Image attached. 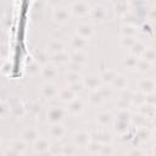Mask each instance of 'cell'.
Listing matches in <instances>:
<instances>
[{"instance_id": "6da1fadb", "label": "cell", "mask_w": 156, "mask_h": 156, "mask_svg": "<svg viewBox=\"0 0 156 156\" xmlns=\"http://www.w3.org/2000/svg\"><path fill=\"white\" fill-rule=\"evenodd\" d=\"M72 12H71V9L69 7H66V6H57L52 11V15H51V18H52V22L57 26H63L66 24L71 17H72Z\"/></svg>"}, {"instance_id": "7a4b0ae2", "label": "cell", "mask_w": 156, "mask_h": 156, "mask_svg": "<svg viewBox=\"0 0 156 156\" xmlns=\"http://www.w3.org/2000/svg\"><path fill=\"white\" fill-rule=\"evenodd\" d=\"M89 18L93 24H104L108 20V11L104 5H95L90 10Z\"/></svg>"}, {"instance_id": "3957f363", "label": "cell", "mask_w": 156, "mask_h": 156, "mask_svg": "<svg viewBox=\"0 0 156 156\" xmlns=\"http://www.w3.org/2000/svg\"><path fill=\"white\" fill-rule=\"evenodd\" d=\"M69 9H71L72 15L76 16V17H79V18L89 17L90 10H91L90 5L85 0H74L69 5Z\"/></svg>"}, {"instance_id": "277c9868", "label": "cell", "mask_w": 156, "mask_h": 156, "mask_svg": "<svg viewBox=\"0 0 156 156\" xmlns=\"http://www.w3.org/2000/svg\"><path fill=\"white\" fill-rule=\"evenodd\" d=\"M67 111L65 107L60 105H51L46 108V119L50 123H60L63 121Z\"/></svg>"}, {"instance_id": "5b68a950", "label": "cell", "mask_w": 156, "mask_h": 156, "mask_svg": "<svg viewBox=\"0 0 156 156\" xmlns=\"http://www.w3.org/2000/svg\"><path fill=\"white\" fill-rule=\"evenodd\" d=\"M27 147V143L23 139H13L9 141V146H6V150L2 152L5 156L9 155H23Z\"/></svg>"}, {"instance_id": "8992f818", "label": "cell", "mask_w": 156, "mask_h": 156, "mask_svg": "<svg viewBox=\"0 0 156 156\" xmlns=\"http://www.w3.org/2000/svg\"><path fill=\"white\" fill-rule=\"evenodd\" d=\"M40 76H41V78H43L45 82H54V80L57 79L58 76H60L58 66L55 65V63H52V62H49V63L41 66Z\"/></svg>"}, {"instance_id": "52a82bcc", "label": "cell", "mask_w": 156, "mask_h": 156, "mask_svg": "<svg viewBox=\"0 0 156 156\" xmlns=\"http://www.w3.org/2000/svg\"><path fill=\"white\" fill-rule=\"evenodd\" d=\"M58 87L56 84H54L52 82H45L41 88H40V96L46 100V101H51L57 99V94H58Z\"/></svg>"}, {"instance_id": "ba28073f", "label": "cell", "mask_w": 156, "mask_h": 156, "mask_svg": "<svg viewBox=\"0 0 156 156\" xmlns=\"http://www.w3.org/2000/svg\"><path fill=\"white\" fill-rule=\"evenodd\" d=\"M66 105H67L66 106L67 115H71V116H79L85 110V104L80 98H74L72 101H69Z\"/></svg>"}, {"instance_id": "9c48e42d", "label": "cell", "mask_w": 156, "mask_h": 156, "mask_svg": "<svg viewBox=\"0 0 156 156\" xmlns=\"http://www.w3.org/2000/svg\"><path fill=\"white\" fill-rule=\"evenodd\" d=\"M155 87H156V79L147 77V78H141L138 80L136 83V90L141 91L143 94H150L155 91Z\"/></svg>"}, {"instance_id": "30bf717a", "label": "cell", "mask_w": 156, "mask_h": 156, "mask_svg": "<svg viewBox=\"0 0 156 156\" xmlns=\"http://www.w3.org/2000/svg\"><path fill=\"white\" fill-rule=\"evenodd\" d=\"M83 83H84L85 90H88V91L98 90L104 84L100 76H98V74H88V76L83 77Z\"/></svg>"}, {"instance_id": "8fae6325", "label": "cell", "mask_w": 156, "mask_h": 156, "mask_svg": "<svg viewBox=\"0 0 156 156\" xmlns=\"http://www.w3.org/2000/svg\"><path fill=\"white\" fill-rule=\"evenodd\" d=\"M91 139H93V136L85 130H77L72 135V141L78 147H87V145L91 141Z\"/></svg>"}, {"instance_id": "7c38bea8", "label": "cell", "mask_w": 156, "mask_h": 156, "mask_svg": "<svg viewBox=\"0 0 156 156\" xmlns=\"http://www.w3.org/2000/svg\"><path fill=\"white\" fill-rule=\"evenodd\" d=\"M66 133H67V129L61 122L60 123H51L49 127V135L56 141L62 140L66 136Z\"/></svg>"}, {"instance_id": "4fadbf2b", "label": "cell", "mask_w": 156, "mask_h": 156, "mask_svg": "<svg viewBox=\"0 0 156 156\" xmlns=\"http://www.w3.org/2000/svg\"><path fill=\"white\" fill-rule=\"evenodd\" d=\"M88 46H89V40L78 34H74L69 40V48L72 51H84Z\"/></svg>"}, {"instance_id": "5bb4252c", "label": "cell", "mask_w": 156, "mask_h": 156, "mask_svg": "<svg viewBox=\"0 0 156 156\" xmlns=\"http://www.w3.org/2000/svg\"><path fill=\"white\" fill-rule=\"evenodd\" d=\"M76 34L90 40L94 35V26L91 22H83V23H79L76 28Z\"/></svg>"}, {"instance_id": "9a60e30c", "label": "cell", "mask_w": 156, "mask_h": 156, "mask_svg": "<svg viewBox=\"0 0 156 156\" xmlns=\"http://www.w3.org/2000/svg\"><path fill=\"white\" fill-rule=\"evenodd\" d=\"M96 123L99 127H102V128H108V127H112L113 126V122H115V117L111 112H107V111H104V112H100L96 115V118H95Z\"/></svg>"}, {"instance_id": "2e32d148", "label": "cell", "mask_w": 156, "mask_h": 156, "mask_svg": "<svg viewBox=\"0 0 156 156\" xmlns=\"http://www.w3.org/2000/svg\"><path fill=\"white\" fill-rule=\"evenodd\" d=\"M21 136H22V139H23L27 144H32V145H33V144L40 138V134H39V130H38L37 128H34V127H28V128H26V129L22 132Z\"/></svg>"}, {"instance_id": "e0dca14e", "label": "cell", "mask_w": 156, "mask_h": 156, "mask_svg": "<svg viewBox=\"0 0 156 156\" xmlns=\"http://www.w3.org/2000/svg\"><path fill=\"white\" fill-rule=\"evenodd\" d=\"M10 104H11V116H13L16 118H21L28 112L27 106L22 101H17V100L10 101Z\"/></svg>"}, {"instance_id": "ac0fdd59", "label": "cell", "mask_w": 156, "mask_h": 156, "mask_svg": "<svg viewBox=\"0 0 156 156\" xmlns=\"http://www.w3.org/2000/svg\"><path fill=\"white\" fill-rule=\"evenodd\" d=\"M33 149L37 154H50V149H51V143L45 139V138H39L34 144H33Z\"/></svg>"}, {"instance_id": "d6986e66", "label": "cell", "mask_w": 156, "mask_h": 156, "mask_svg": "<svg viewBox=\"0 0 156 156\" xmlns=\"http://www.w3.org/2000/svg\"><path fill=\"white\" fill-rule=\"evenodd\" d=\"M46 51L52 55V54H57V52H61V51H65L66 50V45L62 40L60 39H52L50 40L48 44H46Z\"/></svg>"}, {"instance_id": "ffe728a7", "label": "cell", "mask_w": 156, "mask_h": 156, "mask_svg": "<svg viewBox=\"0 0 156 156\" xmlns=\"http://www.w3.org/2000/svg\"><path fill=\"white\" fill-rule=\"evenodd\" d=\"M76 93L69 88V87H66V88H61L58 90V94H57V100H60L61 102L63 104H68L69 101H72L74 98H76Z\"/></svg>"}, {"instance_id": "44dd1931", "label": "cell", "mask_w": 156, "mask_h": 156, "mask_svg": "<svg viewBox=\"0 0 156 156\" xmlns=\"http://www.w3.org/2000/svg\"><path fill=\"white\" fill-rule=\"evenodd\" d=\"M100 130H96L93 135V139L101 143V144H111L112 141V135L107 132V128H102L100 127Z\"/></svg>"}, {"instance_id": "7402d4cb", "label": "cell", "mask_w": 156, "mask_h": 156, "mask_svg": "<svg viewBox=\"0 0 156 156\" xmlns=\"http://www.w3.org/2000/svg\"><path fill=\"white\" fill-rule=\"evenodd\" d=\"M50 62L60 66V65H67L69 62V52L67 50L57 52V54H52L50 55Z\"/></svg>"}, {"instance_id": "603a6c76", "label": "cell", "mask_w": 156, "mask_h": 156, "mask_svg": "<svg viewBox=\"0 0 156 156\" xmlns=\"http://www.w3.org/2000/svg\"><path fill=\"white\" fill-rule=\"evenodd\" d=\"M138 112L140 115H143L144 117H146L147 119H152L156 116V105H151V104L145 102L138 107Z\"/></svg>"}, {"instance_id": "cb8c5ba5", "label": "cell", "mask_w": 156, "mask_h": 156, "mask_svg": "<svg viewBox=\"0 0 156 156\" xmlns=\"http://www.w3.org/2000/svg\"><path fill=\"white\" fill-rule=\"evenodd\" d=\"M112 7H113V12L119 16H124L130 10L129 2L127 0H116L115 2H112Z\"/></svg>"}, {"instance_id": "d4e9b609", "label": "cell", "mask_w": 156, "mask_h": 156, "mask_svg": "<svg viewBox=\"0 0 156 156\" xmlns=\"http://www.w3.org/2000/svg\"><path fill=\"white\" fill-rule=\"evenodd\" d=\"M88 102L89 105L94 106V107H99L105 102V98L99 93V90H94V91H89L88 95Z\"/></svg>"}, {"instance_id": "484cf974", "label": "cell", "mask_w": 156, "mask_h": 156, "mask_svg": "<svg viewBox=\"0 0 156 156\" xmlns=\"http://www.w3.org/2000/svg\"><path fill=\"white\" fill-rule=\"evenodd\" d=\"M130 126L132 123L130 122H127V121H122V119H116L115 118V122H113V129L116 133H118L119 135H123L126 134L129 129H130Z\"/></svg>"}, {"instance_id": "4316f807", "label": "cell", "mask_w": 156, "mask_h": 156, "mask_svg": "<svg viewBox=\"0 0 156 156\" xmlns=\"http://www.w3.org/2000/svg\"><path fill=\"white\" fill-rule=\"evenodd\" d=\"M33 60L37 61L39 65L44 66V65H46V63L50 62V54L46 51V49H44V50H37L34 52V55H33Z\"/></svg>"}, {"instance_id": "83f0119b", "label": "cell", "mask_w": 156, "mask_h": 156, "mask_svg": "<svg viewBox=\"0 0 156 156\" xmlns=\"http://www.w3.org/2000/svg\"><path fill=\"white\" fill-rule=\"evenodd\" d=\"M111 85H112V88L115 89V90H124V89H127V87H128V79H127V77L126 76H123V74H117V77L113 79V82L111 83Z\"/></svg>"}, {"instance_id": "f1b7e54d", "label": "cell", "mask_w": 156, "mask_h": 156, "mask_svg": "<svg viewBox=\"0 0 156 156\" xmlns=\"http://www.w3.org/2000/svg\"><path fill=\"white\" fill-rule=\"evenodd\" d=\"M138 33H139V26L126 24L124 23L121 27V35L122 37H133V38H135Z\"/></svg>"}, {"instance_id": "f546056e", "label": "cell", "mask_w": 156, "mask_h": 156, "mask_svg": "<svg viewBox=\"0 0 156 156\" xmlns=\"http://www.w3.org/2000/svg\"><path fill=\"white\" fill-rule=\"evenodd\" d=\"M69 61L77 62L79 65H85L88 62V55L85 51H71L69 52Z\"/></svg>"}, {"instance_id": "4dcf8cb0", "label": "cell", "mask_w": 156, "mask_h": 156, "mask_svg": "<svg viewBox=\"0 0 156 156\" xmlns=\"http://www.w3.org/2000/svg\"><path fill=\"white\" fill-rule=\"evenodd\" d=\"M139 57L133 56L129 54V56H127L126 58L122 60V67L126 71H135L136 69V63H138Z\"/></svg>"}, {"instance_id": "1f68e13d", "label": "cell", "mask_w": 156, "mask_h": 156, "mask_svg": "<svg viewBox=\"0 0 156 156\" xmlns=\"http://www.w3.org/2000/svg\"><path fill=\"white\" fill-rule=\"evenodd\" d=\"M147 46L141 41V40H135V43L133 44V46L128 50L129 51V54L130 55H133V56H136V57H140L141 55H143V52L145 51V49H146Z\"/></svg>"}, {"instance_id": "d6a6232c", "label": "cell", "mask_w": 156, "mask_h": 156, "mask_svg": "<svg viewBox=\"0 0 156 156\" xmlns=\"http://www.w3.org/2000/svg\"><path fill=\"white\" fill-rule=\"evenodd\" d=\"M117 74H118V73H117L116 71L106 68V69L101 71V73H100V78H101V80H102L104 84H110V85H111V83H112L113 79L117 77Z\"/></svg>"}, {"instance_id": "836d02e7", "label": "cell", "mask_w": 156, "mask_h": 156, "mask_svg": "<svg viewBox=\"0 0 156 156\" xmlns=\"http://www.w3.org/2000/svg\"><path fill=\"white\" fill-rule=\"evenodd\" d=\"M139 33H141L143 35L150 38L155 34V29L154 26L151 24V22H141L139 26Z\"/></svg>"}, {"instance_id": "e575fe53", "label": "cell", "mask_w": 156, "mask_h": 156, "mask_svg": "<svg viewBox=\"0 0 156 156\" xmlns=\"http://www.w3.org/2000/svg\"><path fill=\"white\" fill-rule=\"evenodd\" d=\"M130 104L133 106H141L143 104H145V94H143L141 91L136 90V91H133L132 94V98H130Z\"/></svg>"}, {"instance_id": "d590c367", "label": "cell", "mask_w": 156, "mask_h": 156, "mask_svg": "<svg viewBox=\"0 0 156 156\" xmlns=\"http://www.w3.org/2000/svg\"><path fill=\"white\" fill-rule=\"evenodd\" d=\"M141 58L149 61L150 63H156V48H146L145 51L143 52V55L140 56Z\"/></svg>"}, {"instance_id": "8d00e7d4", "label": "cell", "mask_w": 156, "mask_h": 156, "mask_svg": "<svg viewBox=\"0 0 156 156\" xmlns=\"http://www.w3.org/2000/svg\"><path fill=\"white\" fill-rule=\"evenodd\" d=\"M101 146H102V144H101V143H99V141H96V140L91 139V141L87 145V147H85V149H87L88 154H90V155H100Z\"/></svg>"}, {"instance_id": "74e56055", "label": "cell", "mask_w": 156, "mask_h": 156, "mask_svg": "<svg viewBox=\"0 0 156 156\" xmlns=\"http://www.w3.org/2000/svg\"><path fill=\"white\" fill-rule=\"evenodd\" d=\"M65 79H66V82L68 84H72V83H76V82L82 80L83 77H82V73L80 72H74V71H68L67 69V72L65 74Z\"/></svg>"}, {"instance_id": "f35d334b", "label": "cell", "mask_w": 156, "mask_h": 156, "mask_svg": "<svg viewBox=\"0 0 156 156\" xmlns=\"http://www.w3.org/2000/svg\"><path fill=\"white\" fill-rule=\"evenodd\" d=\"M151 67H152V63H150L149 61H146V60L139 57L138 63H136V69H135V71H138L139 73H146V72H149V71L151 69Z\"/></svg>"}, {"instance_id": "ab89813d", "label": "cell", "mask_w": 156, "mask_h": 156, "mask_svg": "<svg viewBox=\"0 0 156 156\" xmlns=\"http://www.w3.org/2000/svg\"><path fill=\"white\" fill-rule=\"evenodd\" d=\"M98 90H99V93L105 98V100L111 99V98L113 96V94H115V89H113L112 85H110V84H102Z\"/></svg>"}, {"instance_id": "60d3db41", "label": "cell", "mask_w": 156, "mask_h": 156, "mask_svg": "<svg viewBox=\"0 0 156 156\" xmlns=\"http://www.w3.org/2000/svg\"><path fill=\"white\" fill-rule=\"evenodd\" d=\"M10 115H11V104H10V101L2 100L1 101V105H0V116H1V119H6L7 117H10Z\"/></svg>"}, {"instance_id": "b9f144b4", "label": "cell", "mask_w": 156, "mask_h": 156, "mask_svg": "<svg viewBox=\"0 0 156 156\" xmlns=\"http://www.w3.org/2000/svg\"><path fill=\"white\" fill-rule=\"evenodd\" d=\"M130 123H132V126H136L138 128L139 127H145L146 126V123H147V118L146 117H144L143 115H140V113H138L136 116H132V121H130Z\"/></svg>"}, {"instance_id": "7bdbcfd3", "label": "cell", "mask_w": 156, "mask_h": 156, "mask_svg": "<svg viewBox=\"0 0 156 156\" xmlns=\"http://www.w3.org/2000/svg\"><path fill=\"white\" fill-rule=\"evenodd\" d=\"M135 38H133V37H121V39H119V45H121V48L122 49H126V50H129L132 46H133V44L135 43Z\"/></svg>"}, {"instance_id": "ee69618b", "label": "cell", "mask_w": 156, "mask_h": 156, "mask_svg": "<svg viewBox=\"0 0 156 156\" xmlns=\"http://www.w3.org/2000/svg\"><path fill=\"white\" fill-rule=\"evenodd\" d=\"M78 154V146L74 144H65L62 145V155H77Z\"/></svg>"}, {"instance_id": "f6af8a7d", "label": "cell", "mask_w": 156, "mask_h": 156, "mask_svg": "<svg viewBox=\"0 0 156 156\" xmlns=\"http://www.w3.org/2000/svg\"><path fill=\"white\" fill-rule=\"evenodd\" d=\"M40 71H41V65H39L37 61H32L28 66V73L29 76H38L40 74Z\"/></svg>"}, {"instance_id": "bcb514c9", "label": "cell", "mask_w": 156, "mask_h": 156, "mask_svg": "<svg viewBox=\"0 0 156 156\" xmlns=\"http://www.w3.org/2000/svg\"><path fill=\"white\" fill-rule=\"evenodd\" d=\"M68 87L76 93V94H79L82 93L83 90H85V87H84V83H83V79L79 80V82H76V83H72V84H68Z\"/></svg>"}, {"instance_id": "7dc6e473", "label": "cell", "mask_w": 156, "mask_h": 156, "mask_svg": "<svg viewBox=\"0 0 156 156\" xmlns=\"http://www.w3.org/2000/svg\"><path fill=\"white\" fill-rule=\"evenodd\" d=\"M115 152H116V150L111 144H102L100 155H113Z\"/></svg>"}, {"instance_id": "c3c4849f", "label": "cell", "mask_w": 156, "mask_h": 156, "mask_svg": "<svg viewBox=\"0 0 156 156\" xmlns=\"http://www.w3.org/2000/svg\"><path fill=\"white\" fill-rule=\"evenodd\" d=\"M66 67H67L68 71H74V72H80V73H82L84 66H83V65H79V63H77V62L69 61V62L66 65Z\"/></svg>"}, {"instance_id": "681fc988", "label": "cell", "mask_w": 156, "mask_h": 156, "mask_svg": "<svg viewBox=\"0 0 156 156\" xmlns=\"http://www.w3.org/2000/svg\"><path fill=\"white\" fill-rule=\"evenodd\" d=\"M147 18L152 22H156V5H152L147 9Z\"/></svg>"}, {"instance_id": "f907efd6", "label": "cell", "mask_w": 156, "mask_h": 156, "mask_svg": "<svg viewBox=\"0 0 156 156\" xmlns=\"http://www.w3.org/2000/svg\"><path fill=\"white\" fill-rule=\"evenodd\" d=\"M145 102L151 104V105H156V94H155V91L145 95Z\"/></svg>"}, {"instance_id": "816d5d0a", "label": "cell", "mask_w": 156, "mask_h": 156, "mask_svg": "<svg viewBox=\"0 0 156 156\" xmlns=\"http://www.w3.org/2000/svg\"><path fill=\"white\" fill-rule=\"evenodd\" d=\"M144 154H145L144 150H141V149H136V147H134L133 150L129 151V155H144Z\"/></svg>"}, {"instance_id": "f5cc1de1", "label": "cell", "mask_w": 156, "mask_h": 156, "mask_svg": "<svg viewBox=\"0 0 156 156\" xmlns=\"http://www.w3.org/2000/svg\"><path fill=\"white\" fill-rule=\"evenodd\" d=\"M61 1H62V0H48V2H49L50 5H52V6H57Z\"/></svg>"}, {"instance_id": "db71d44e", "label": "cell", "mask_w": 156, "mask_h": 156, "mask_svg": "<svg viewBox=\"0 0 156 156\" xmlns=\"http://www.w3.org/2000/svg\"><path fill=\"white\" fill-rule=\"evenodd\" d=\"M151 124H152V127H154V129H156V116L151 119Z\"/></svg>"}, {"instance_id": "11a10c76", "label": "cell", "mask_w": 156, "mask_h": 156, "mask_svg": "<svg viewBox=\"0 0 156 156\" xmlns=\"http://www.w3.org/2000/svg\"><path fill=\"white\" fill-rule=\"evenodd\" d=\"M151 154H156V144L152 146V151H151Z\"/></svg>"}, {"instance_id": "9f6ffc18", "label": "cell", "mask_w": 156, "mask_h": 156, "mask_svg": "<svg viewBox=\"0 0 156 156\" xmlns=\"http://www.w3.org/2000/svg\"><path fill=\"white\" fill-rule=\"evenodd\" d=\"M152 135H154V138L156 139V129H155V132H154V134H152Z\"/></svg>"}, {"instance_id": "6f0895ef", "label": "cell", "mask_w": 156, "mask_h": 156, "mask_svg": "<svg viewBox=\"0 0 156 156\" xmlns=\"http://www.w3.org/2000/svg\"><path fill=\"white\" fill-rule=\"evenodd\" d=\"M108 1H111V2H115V1H116V0H108Z\"/></svg>"}, {"instance_id": "680465c9", "label": "cell", "mask_w": 156, "mask_h": 156, "mask_svg": "<svg viewBox=\"0 0 156 156\" xmlns=\"http://www.w3.org/2000/svg\"><path fill=\"white\" fill-rule=\"evenodd\" d=\"M155 94H156V87H155Z\"/></svg>"}, {"instance_id": "91938a15", "label": "cell", "mask_w": 156, "mask_h": 156, "mask_svg": "<svg viewBox=\"0 0 156 156\" xmlns=\"http://www.w3.org/2000/svg\"><path fill=\"white\" fill-rule=\"evenodd\" d=\"M155 79H156V73H155Z\"/></svg>"}]
</instances>
